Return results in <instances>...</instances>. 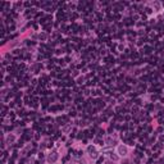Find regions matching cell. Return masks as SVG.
<instances>
[{"label":"cell","mask_w":164,"mask_h":164,"mask_svg":"<svg viewBox=\"0 0 164 164\" xmlns=\"http://www.w3.org/2000/svg\"><path fill=\"white\" fill-rule=\"evenodd\" d=\"M117 154L119 155V156H127V154H128V148H127L126 145H123V144L118 145V148H117Z\"/></svg>","instance_id":"6da1fadb"},{"label":"cell","mask_w":164,"mask_h":164,"mask_svg":"<svg viewBox=\"0 0 164 164\" xmlns=\"http://www.w3.org/2000/svg\"><path fill=\"white\" fill-rule=\"evenodd\" d=\"M87 153H89V155H90L91 158H94V159L97 156V154H99V153H97V149L95 148V146H92V145H90L87 148Z\"/></svg>","instance_id":"7a4b0ae2"},{"label":"cell","mask_w":164,"mask_h":164,"mask_svg":"<svg viewBox=\"0 0 164 164\" xmlns=\"http://www.w3.org/2000/svg\"><path fill=\"white\" fill-rule=\"evenodd\" d=\"M58 158H59V154L58 153H50L49 155H47V162L49 163H55L56 160H58Z\"/></svg>","instance_id":"3957f363"}]
</instances>
